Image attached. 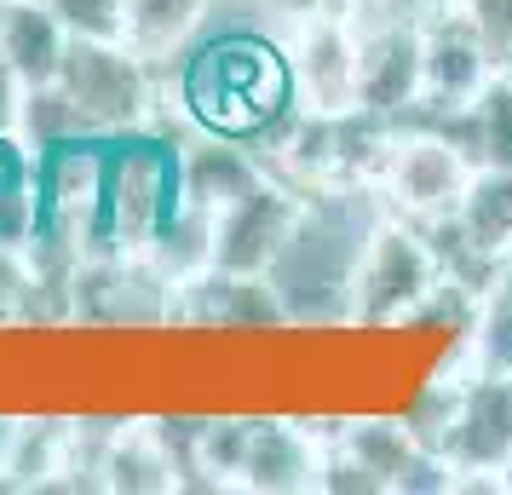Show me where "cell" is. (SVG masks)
<instances>
[{"mask_svg":"<svg viewBox=\"0 0 512 495\" xmlns=\"http://www.w3.org/2000/svg\"><path fill=\"white\" fill-rule=\"evenodd\" d=\"M386 219H392V202L374 179H328L300 190V219L265 271L288 329L357 323V265Z\"/></svg>","mask_w":512,"mask_h":495,"instance_id":"cell-1","label":"cell"},{"mask_svg":"<svg viewBox=\"0 0 512 495\" xmlns=\"http://www.w3.org/2000/svg\"><path fill=\"white\" fill-rule=\"evenodd\" d=\"M173 213H179V144L150 127L110 133L104 139L98 254H150Z\"/></svg>","mask_w":512,"mask_h":495,"instance_id":"cell-2","label":"cell"},{"mask_svg":"<svg viewBox=\"0 0 512 495\" xmlns=\"http://www.w3.org/2000/svg\"><path fill=\"white\" fill-rule=\"evenodd\" d=\"M58 87L81 104V116L98 133L150 127V110H156V64L110 35H70L64 64H58Z\"/></svg>","mask_w":512,"mask_h":495,"instance_id":"cell-3","label":"cell"},{"mask_svg":"<svg viewBox=\"0 0 512 495\" xmlns=\"http://www.w3.org/2000/svg\"><path fill=\"white\" fill-rule=\"evenodd\" d=\"M357 29V110L392 121L426 93L420 58V6H369L346 12Z\"/></svg>","mask_w":512,"mask_h":495,"instance_id":"cell-4","label":"cell"},{"mask_svg":"<svg viewBox=\"0 0 512 495\" xmlns=\"http://www.w3.org/2000/svg\"><path fill=\"white\" fill-rule=\"evenodd\" d=\"M438 260H432V242L420 236L415 219L392 213L380 231H374L369 254L357 265V329H392L409 323L420 311V300L438 288Z\"/></svg>","mask_w":512,"mask_h":495,"instance_id":"cell-5","label":"cell"},{"mask_svg":"<svg viewBox=\"0 0 512 495\" xmlns=\"http://www.w3.org/2000/svg\"><path fill=\"white\" fill-rule=\"evenodd\" d=\"M512 455V375H466L461 403L443 438V461L455 467V490H501L495 472Z\"/></svg>","mask_w":512,"mask_h":495,"instance_id":"cell-6","label":"cell"},{"mask_svg":"<svg viewBox=\"0 0 512 495\" xmlns=\"http://www.w3.org/2000/svg\"><path fill=\"white\" fill-rule=\"evenodd\" d=\"M288 75H294V98L305 110H357V29L340 6H323L300 24H288Z\"/></svg>","mask_w":512,"mask_h":495,"instance_id":"cell-7","label":"cell"},{"mask_svg":"<svg viewBox=\"0 0 512 495\" xmlns=\"http://www.w3.org/2000/svg\"><path fill=\"white\" fill-rule=\"evenodd\" d=\"M478 167L466 162L461 150L438 133H392L386 144V162H380V190L392 213L403 219H438V213H455L466 196V179Z\"/></svg>","mask_w":512,"mask_h":495,"instance_id":"cell-8","label":"cell"},{"mask_svg":"<svg viewBox=\"0 0 512 495\" xmlns=\"http://www.w3.org/2000/svg\"><path fill=\"white\" fill-rule=\"evenodd\" d=\"M294 219H300V190L282 185V179L254 185L231 208L213 213V265L236 271V277H265L277 248L294 231Z\"/></svg>","mask_w":512,"mask_h":495,"instance_id":"cell-9","label":"cell"},{"mask_svg":"<svg viewBox=\"0 0 512 495\" xmlns=\"http://www.w3.org/2000/svg\"><path fill=\"white\" fill-rule=\"evenodd\" d=\"M420 58H426V98L466 104L484 93L495 58L455 0H420Z\"/></svg>","mask_w":512,"mask_h":495,"instance_id":"cell-10","label":"cell"},{"mask_svg":"<svg viewBox=\"0 0 512 495\" xmlns=\"http://www.w3.org/2000/svg\"><path fill=\"white\" fill-rule=\"evenodd\" d=\"M271 179V167L259 162L254 144L231 139V133H202L190 127V139L179 144V202L202 213L231 208L236 196H248L254 185Z\"/></svg>","mask_w":512,"mask_h":495,"instance_id":"cell-11","label":"cell"},{"mask_svg":"<svg viewBox=\"0 0 512 495\" xmlns=\"http://www.w3.org/2000/svg\"><path fill=\"white\" fill-rule=\"evenodd\" d=\"M64 47H70V24L47 0H0V58H6L18 87L58 81Z\"/></svg>","mask_w":512,"mask_h":495,"instance_id":"cell-12","label":"cell"},{"mask_svg":"<svg viewBox=\"0 0 512 495\" xmlns=\"http://www.w3.org/2000/svg\"><path fill=\"white\" fill-rule=\"evenodd\" d=\"M317 467H323V449L311 444V426L259 415L248 461H242V490H265V495L317 490Z\"/></svg>","mask_w":512,"mask_h":495,"instance_id":"cell-13","label":"cell"},{"mask_svg":"<svg viewBox=\"0 0 512 495\" xmlns=\"http://www.w3.org/2000/svg\"><path fill=\"white\" fill-rule=\"evenodd\" d=\"M12 133H18V144H24L29 156L58 150V144H70V139H98V127L81 116V104H75L58 81H47V87H24V93H18Z\"/></svg>","mask_w":512,"mask_h":495,"instance_id":"cell-14","label":"cell"},{"mask_svg":"<svg viewBox=\"0 0 512 495\" xmlns=\"http://www.w3.org/2000/svg\"><path fill=\"white\" fill-rule=\"evenodd\" d=\"M104 490L150 495V490H179V472L167 461V449L156 444L150 426H121L104 455Z\"/></svg>","mask_w":512,"mask_h":495,"instance_id":"cell-15","label":"cell"},{"mask_svg":"<svg viewBox=\"0 0 512 495\" xmlns=\"http://www.w3.org/2000/svg\"><path fill=\"white\" fill-rule=\"evenodd\" d=\"M213 0H127V29H121V41L133 52H144L150 64H162L173 52L185 47V35L202 24V12H208Z\"/></svg>","mask_w":512,"mask_h":495,"instance_id":"cell-16","label":"cell"},{"mask_svg":"<svg viewBox=\"0 0 512 495\" xmlns=\"http://www.w3.org/2000/svg\"><path fill=\"white\" fill-rule=\"evenodd\" d=\"M466 357H472V375H512V265L478 294Z\"/></svg>","mask_w":512,"mask_h":495,"instance_id":"cell-17","label":"cell"},{"mask_svg":"<svg viewBox=\"0 0 512 495\" xmlns=\"http://www.w3.org/2000/svg\"><path fill=\"white\" fill-rule=\"evenodd\" d=\"M455 219L484 248L507 254L512 248V167H478L466 179V196H461V208H455Z\"/></svg>","mask_w":512,"mask_h":495,"instance_id":"cell-18","label":"cell"},{"mask_svg":"<svg viewBox=\"0 0 512 495\" xmlns=\"http://www.w3.org/2000/svg\"><path fill=\"white\" fill-rule=\"evenodd\" d=\"M254 421L259 415H208L202 449H196V467H202V484L208 490L242 484V461H248V444H254Z\"/></svg>","mask_w":512,"mask_h":495,"instance_id":"cell-19","label":"cell"},{"mask_svg":"<svg viewBox=\"0 0 512 495\" xmlns=\"http://www.w3.org/2000/svg\"><path fill=\"white\" fill-rule=\"evenodd\" d=\"M478 116V167H512V81L489 75L484 93L472 98Z\"/></svg>","mask_w":512,"mask_h":495,"instance_id":"cell-20","label":"cell"},{"mask_svg":"<svg viewBox=\"0 0 512 495\" xmlns=\"http://www.w3.org/2000/svg\"><path fill=\"white\" fill-rule=\"evenodd\" d=\"M455 403H461V380H426L415 398L403 403V426L415 432V444L438 449L443 455V438H449V421H455Z\"/></svg>","mask_w":512,"mask_h":495,"instance_id":"cell-21","label":"cell"},{"mask_svg":"<svg viewBox=\"0 0 512 495\" xmlns=\"http://www.w3.org/2000/svg\"><path fill=\"white\" fill-rule=\"evenodd\" d=\"M317 490L328 495H386L380 490V478H374L346 444H340V432H334V444L323 449V467H317Z\"/></svg>","mask_w":512,"mask_h":495,"instance_id":"cell-22","label":"cell"},{"mask_svg":"<svg viewBox=\"0 0 512 495\" xmlns=\"http://www.w3.org/2000/svg\"><path fill=\"white\" fill-rule=\"evenodd\" d=\"M47 6L70 24V35H110V41H121V29H127V0H47Z\"/></svg>","mask_w":512,"mask_h":495,"instance_id":"cell-23","label":"cell"},{"mask_svg":"<svg viewBox=\"0 0 512 495\" xmlns=\"http://www.w3.org/2000/svg\"><path fill=\"white\" fill-rule=\"evenodd\" d=\"M466 18H472V29H478V41L489 47V58L501 64V52L512 47V0H455Z\"/></svg>","mask_w":512,"mask_h":495,"instance_id":"cell-24","label":"cell"},{"mask_svg":"<svg viewBox=\"0 0 512 495\" xmlns=\"http://www.w3.org/2000/svg\"><path fill=\"white\" fill-rule=\"evenodd\" d=\"M271 18H277L282 29L288 24H300V18H311V12H323V6H334V0H259Z\"/></svg>","mask_w":512,"mask_h":495,"instance_id":"cell-25","label":"cell"},{"mask_svg":"<svg viewBox=\"0 0 512 495\" xmlns=\"http://www.w3.org/2000/svg\"><path fill=\"white\" fill-rule=\"evenodd\" d=\"M18 81H12V70H6V58H0V127H12V116H18Z\"/></svg>","mask_w":512,"mask_h":495,"instance_id":"cell-26","label":"cell"},{"mask_svg":"<svg viewBox=\"0 0 512 495\" xmlns=\"http://www.w3.org/2000/svg\"><path fill=\"white\" fill-rule=\"evenodd\" d=\"M340 12H369V6H420V0H334Z\"/></svg>","mask_w":512,"mask_h":495,"instance_id":"cell-27","label":"cell"},{"mask_svg":"<svg viewBox=\"0 0 512 495\" xmlns=\"http://www.w3.org/2000/svg\"><path fill=\"white\" fill-rule=\"evenodd\" d=\"M495 75H507V81H512V47L501 52V64H495Z\"/></svg>","mask_w":512,"mask_h":495,"instance_id":"cell-28","label":"cell"},{"mask_svg":"<svg viewBox=\"0 0 512 495\" xmlns=\"http://www.w3.org/2000/svg\"><path fill=\"white\" fill-rule=\"evenodd\" d=\"M495 478H501V490H507V495H512V455H507V467L495 472Z\"/></svg>","mask_w":512,"mask_h":495,"instance_id":"cell-29","label":"cell"},{"mask_svg":"<svg viewBox=\"0 0 512 495\" xmlns=\"http://www.w3.org/2000/svg\"><path fill=\"white\" fill-rule=\"evenodd\" d=\"M507 265H512V248H507Z\"/></svg>","mask_w":512,"mask_h":495,"instance_id":"cell-30","label":"cell"}]
</instances>
